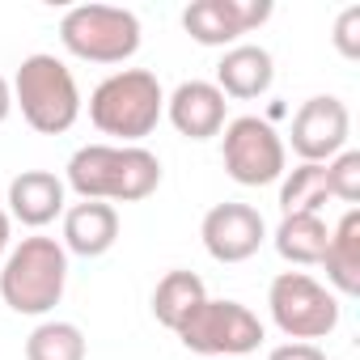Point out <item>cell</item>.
<instances>
[{"label":"cell","mask_w":360,"mask_h":360,"mask_svg":"<svg viewBox=\"0 0 360 360\" xmlns=\"http://www.w3.org/2000/svg\"><path fill=\"white\" fill-rule=\"evenodd\" d=\"M165 115V89L148 68H123L110 72L89 94V119L102 136H115L123 144H140L157 131Z\"/></svg>","instance_id":"3957f363"},{"label":"cell","mask_w":360,"mask_h":360,"mask_svg":"<svg viewBox=\"0 0 360 360\" xmlns=\"http://www.w3.org/2000/svg\"><path fill=\"white\" fill-rule=\"evenodd\" d=\"M271 18V0H195L183 9V30L200 47H238L242 34Z\"/></svg>","instance_id":"30bf717a"},{"label":"cell","mask_w":360,"mask_h":360,"mask_svg":"<svg viewBox=\"0 0 360 360\" xmlns=\"http://www.w3.org/2000/svg\"><path fill=\"white\" fill-rule=\"evenodd\" d=\"M208 301V288L195 271H165L153 288V318L165 326V330H178L200 305Z\"/></svg>","instance_id":"e0dca14e"},{"label":"cell","mask_w":360,"mask_h":360,"mask_svg":"<svg viewBox=\"0 0 360 360\" xmlns=\"http://www.w3.org/2000/svg\"><path fill=\"white\" fill-rule=\"evenodd\" d=\"M183 339L187 352L195 356H212V360H233V356H250L267 330L259 322V314H250L242 301H229V297H208L183 326L174 330Z\"/></svg>","instance_id":"8992f818"},{"label":"cell","mask_w":360,"mask_h":360,"mask_svg":"<svg viewBox=\"0 0 360 360\" xmlns=\"http://www.w3.org/2000/svg\"><path fill=\"white\" fill-rule=\"evenodd\" d=\"M13 106H22V119L43 136L68 131L81 119V89L72 68L47 51L26 56L13 77Z\"/></svg>","instance_id":"277c9868"},{"label":"cell","mask_w":360,"mask_h":360,"mask_svg":"<svg viewBox=\"0 0 360 360\" xmlns=\"http://www.w3.org/2000/svg\"><path fill=\"white\" fill-rule=\"evenodd\" d=\"M64 195H68L64 178H56L51 169H22L9 183V221L43 229L56 217H64V204H68Z\"/></svg>","instance_id":"4fadbf2b"},{"label":"cell","mask_w":360,"mask_h":360,"mask_svg":"<svg viewBox=\"0 0 360 360\" xmlns=\"http://www.w3.org/2000/svg\"><path fill=\"white\" fill-rule=\"evenodd\" d=\"M68 284V250L56 238H22L0 267V297L13 314L43 318L60 305Z\"/></svg>","instance_id":"7a4b0ae2"},{"label":"cell","mask_w":360,"mask_h":360,"mask_svg":"<svg viewBox=\"0 0 360 360\" xmlns=\"http://www.w3.org/2000/svg\"><path fill=\"white\" fill-rule=\"evenodd\" d=\"M233 360H246V356H233Z\"/></svg>","instance_id":"484cf974"},{"label":"cell","mask_w":360,"mask_h":360,"mask_svg":"<svg viewBox=\"0 0 360 360\" xmlns=\"http://www.w3.org/2000/svg\"><path fill=\"white\" fill-rule=\"evenodd\" d=\"M276 81V64H271V51L259 47V43H238L221 56L217 64V89L225 98H238V102H250V98H263Z\"/></svg>","instance_id":"5bb4252c"},{"label":"cell","mask_w":360,"mask_h":360,"mask_svg":"<svg viewBox=\"0 0 360 360\" xmlns=\"http://www.w3.org/2000/svg\"><path fill=\"white\" fill-rule=\"evenodd\" d=\"M81 200L140 204L161 187V161L144 144H85L68 157V178Z\"/></svg>","instance_id":"6da1fadb"},{"label":"cell","mask_w":360,"mask_h":360,"mask_svg":"<svg viewBox=\"0 0 360 360\" xmlns=\"http://www.w3.org/2000/svg\"><path fill=\"white\" fill-rule=\"evenodd\" d=\"M267 360H326V352L318 347V343H280V347H271V356Z\"/></svg>","instance_id":"603a6c76"},{"label":"cell","mask_w":360,"mask_h":360,"mask_svg":"<svg viewBox=\"0 0 360 360\" xmlns=\"http://www.w3.org/2000/svg\"><path fill=\"white\" fill-rule=\"evenodd\" d=\"M276 250H280V259L284 263H292V267H314V263H322V255H326V242H330V225L322 221V217H284L280 225H276Z\"/></svg>","instance_id":"ac0fdd59"},{"label":"cell","mask_w":360,"mask_h":360,"mask_svg":"<svg viewBox=\"0 0 360 360\" xmlns=\"http://www.w3.org/2000/svg\"><path fill=\"white\" fill-rule=\"evenodd\" d=\"M335 47L343 60H360V5H347L335 18Z\"/></svg>","instance_id":"7402d4cb"},{"label":"cell","mask_w":360,"mask_h":360,"mask_svg":"<svg viewBox=\"0 0 360 360\" xmlns=\"http://www.w3.org/2000/svg\"><path fill=\"white\" fill-rule=\"evenodd\" d=\"M200 238H204V250L217 263H246L267 242V221L259 217V208L229 200V204L208 208V217L200 225Z\"/></svg>","instance_id":"8fae6325"},{"label":"cell","mask_w":360,"mask_h":360,"mask_svg":"<svg viewBox=\"0 0 360 360\" xmlns=\"http://www.w3.org/2000/svg\"><path fill=\"white\" fill-rule=\"evenodd\" d=\"M9 233H13V221H9V212L0 208V259L9 255Z\"/></svg>","instance_id":"d4e9b609"},{"label":"cell","mask_w":360,"mask_h":360,"mask_svg":"<svg viewBox=\"0 0 360 360\" xmlns=\"http://www.w3.org/2000/svg\"><path fill=\"white\" fill-rule=\"evenodd\" d=\"M225 94L212 81H183L165 98V115L178 136L187 140H212L225 127Z\"/></svg>","instance_id":"7c38bea8"},{"label":"cell","mask_w":360,"mask_h":360,"mask_svg":"<svg viewBox=\"0 0 360 360\" xmlns=\"http://www.w3.org/2000/svg\"><path fill=\"white\" fill-rule=\"evenodd\" d=\"M267 309L271 322L297 343L326 339L339 326V297L305 271H280L267 288Z\"/></svg>","instance_id":"52a82bcc"},{"label":"cell","mask_w":360,"mask_h":360,"mask_svg":"<svg viewBox=\"0 0 360 360\" xmlns=\"http://www.w3.org/2000/svg\"><path fill=\"white\" fill-rule=\"evenodd\" d=\"M326 200H330L326 165L301 161V165L284 169V178H280V212L284 217H322Z\"/></svg>","instance_id":"d6986e66"},{"label":"cell","mask_w":360,"mask_h":360,"mask_svg":"<svg viewBox=\"0 0 360 360\" xmlns=\"http://www.w3.org/2000/svg\"><path fill=\"white\" fill-rule=\"evenodd\" d=\"M9 115H13V85L0 77V123H5Z\"/></svg>","instance_id":"cb8c5ba5"},{"label":"cell","mask_w":360,"mask_h":360,"mask_svg":"<svg viewBox=\"0 0 360 360\" xmlns=\"http://www.w3.org/2000/svg\"><path fill=\"white\" fill-rule=\"evenodd\" d=\"M326 187H330V200H343V204H360V153L356 148H343L339 157L326 161Z\"/></svg>","instance_id":"44dd1931"},{"label":"cell","mask_w":360,"mask_h":360,"mask_svg":"<svg viewBox=\"0 0 360 360\" xmlns=\"http://www.w3.org/2000/svg\"><path fill=\"white\" fill-rule=\"evenodd\" d=\"M221 157L233 183L242 187H267L280 183L284 169H288V148L280 140V131L259 119V115H238L221 127Z\"/></svg>","instance_id":"ba28073f"},{"label":"cell","mask_w":360,"mask_h":360,"mask_svg":"<svg viewBox=\"0 0 360 360\" xmlns=\"http://www.w3.org/2000/svg\"><path fill=\"white\" fill-rule=\"evenodd\" d=\"M347 136H352V115L347 106L335 98V94H318L309 102H301V110L292 115V131H288V144L301 161H314V165H326L330 157H339L347 148Z\"/></svg>","instance_id":"9c48e42d"},{"label":"cell","mask_w":360,"mask_h":360,"mask_svg":"<svg viewBox=\"0 0 360 360\" xmlns=\"http://www.w3.org/2000/svg\"><path fill=\"white\" fill-rule=\"evenodd\" d=\"M60 43L89 64H123L140 51V18L115 5H77L60 18Z\"/></svg>","instance_id":"5b68a950"},{"label":"cell","mask_w":360,"mask_h":360,"mask_svg":"<svg viewBox=\"0 0 360 360\" xmlns=\"http://www.w3.org/2000/svg\"><path fill=\"white\" fill-rule=\"evenodd\" d=\"M322 267H326V280L339 297L360 292V208H347L339 217V225L330 229Z\"/></svg>","instance_id":"2e32d148"},{"label":"cell","mask_w":360,"mask_h":360,"mask_svg":"<svg viewBox=\"0 0 360 360\" xmlns=\"http://www.w3.org/2000/svg\"><path fill=\"white\" fill-rule=\"evenodd\" d=\"M26 360H85V335L77 322H39L26 339Z\"/></svg>","instance_id":"ffe728a7"},{"label":"cell","mask_w":360,"mask_h":360,"mask_svg":"<svg viewBox=\"0 0 360 360\" xmlns=\"http://www.w3.org/2000/svg\"><path fill=\"white\" fill-rule=\"evenodd\" d=\"M119 242V212L115 204L102 200H81L72 208H64V250L81 255V259H102L110 246Z\"/></svg>","instance_id":"9a60e30c"}]
</instances>
